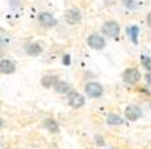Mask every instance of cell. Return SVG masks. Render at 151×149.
Returning <instances> with one entry per match:
<instances>
[{
	"label": "cell",
	"mask_w": 151,
	"mask_h": 149,
	"mask_svg": "<svg viewBox=\"0 0 151 149\" xmlns=\"http://www.w3.org/2000/svg\"><path fill=\"white\" fill-rule=\"evenodd\" d=\"M101 31H103L104 35H107L109 38H116L119 36L120 34V26L117 22L115 20H109V22H105L101 28Z\"/></svg>",
	"instance_id": "1"
},
{
	"label": "cell",
	"mask_w": 151,
	"mask_h": 149,
	"mask_svg": "<svg viewBox=\"0 0 151 149\" xmlns=\"http://www.w3.org/2000/svg\"><path fill=\"white\" fill-rule=\"evenodd\" d=\"M85 91L92 98H97V97H100L103 94V86L100 83H97V82H89L85 86Z\"/></svg>",
	"instance_id": "2"
},
{
	"label": "cell",
	"mask_w": 151,
	"mask_h": 149,
	"mask_svg": "<svg viewBox=\"0 0 151 149\" xmlns=\"http://www.w3.org/2000/svg\"><path fill=\"white\" fill-rule=\"evenodd\" d=\"M123 79L128 85H135L136 82L140 79V73H139L136 68H128V70H126L124 74H123Z\"/></svg>",
	"instance_id": "3"
},
{
	"label": "cell",
	"mask_w": 151,
	"mask_h": 149,
	"mask_svg": "<svg viewBox=\"0 0 151 149\" xmlns=\"http://www.w3.org/2000/svg\"><path fill=\"white\" fill-rule=\"evenodd\" d=\"M88 44L94 50H103L105 47V41H104V38L101 35L92 34L88 38Z\"/></svg>",
	"instance_id": "4"
},
{
	"label": "cell",
	"mask_w": 151,
	"mask_h": 149,
	"mask_svg": "<svg viewBox=\"0 0 151 149\" xmlns=\"http://www.w3.org/2000/svg\"><path fill=\"white\" fill-rule=\"evenodd\" d=\"M65 20L72 26L78 24L81 22V14L78 9H68L65 12Z\"/></svg>",
	"instance_id": "5"
},
{
	"label": "cell",
	"mask_w": 151,
	"mask_h": 149,
	"mask_svg": "<svg viewBox=\"0 0 151 149\" xmlns=\"http://www.w3.org/2000/svg\"><path fill=\"white\" fill-rule=\"evenodd\" d=\"M38 20L43 27H54L57 24V20L54 19V16L49 12H42L38 16Z\"/></svg>",
	"instance_id": "6"
},
{
	"label": "cell",
	"mask_w": 151,
	"mask_h": 149,
	"mask_svg": "<svg viewBox=\"0 0 151 149\" xmlns=\"http://www.w3.org/2000/svg\"><path fill=\"white\" fill-rule=\"evenodd\" d=\"M140 115H142V110L139 106L129 105L128 108L126 109V117H127V120H129V121H136Z\"/></svg>",
	"instance_id": "7"
},
{
	"label": "cell",
	"mask_w": 151,
	"mask_h": 149,
	"mask_svg": "<svg viewBox=\"0 0 151 149\" xmlns=\"http://www.w3.org/2000/svg\"><path fill=\"white\" fill-rule=\"evenodd\" d=\"M69 103L72 108H76V109L81 108V106L85 103V98L78 93H72L69 97Z\"/></svg>",
	"instance_id": "8"
},
{
	"label": "cell",
	"mask_w": 151,
	"mask_h": 149,
	"mask_svg": "<svg viewBox=\"0 0 151 149\" xmlns=\"http://www.w3.org/2000/svg\"><path fill=\"white\" fill-rule=\"evenodd\" d=\"M15 71V63L11 62V61H1L0 62V73H3V74H11V73Z\"/></svg>",
	"instance_id": "9"
},
{
	"label": "cell",
	"mask_w": 151,
	"mask_h": 149,
	"mask_svg": "<svg viewBox=\"0 0 151 149\" xmlns=\"http://www.w3.org/2000/svg\"><path fill=\"white\" fill-rule=\"evenodd\" d=\"M43 126L46 128L49 132H51V133H58V132H60V126H58L57 121H54L53 118H46L43 121Z\"/></svg>",
	"instance_id": "10"
},
{
	"label": "cell",
	"mask_w": 151,
	"mask_h": 149,
	"mask_svg": "<svg viewBox=\"0 0 151 149\" xmlns=\"http://www.w3.org/2000/svg\"><path fill=\"white\" fill-rule=\"evenodd\" d=\"M26 53L31 56H37L42 53V47L38 43H30L27 47H26Z\"/></svg>",
	"instance_id": "11"
},
{
	"label": "cell",
	"mask_w": 151,
	"mask_h": 149,
	"mask_svg": "<svg viewBox=\"0 0 151 149\" xmlns=\"http://www.w3.org/2000/svg\"><path fill=\"white\" fill-rule=\"evenodd\" d=\"M54 89H55L57 93L65 94V93H69L70 91V85L63 81H57V83L54 85Z\"/></svg>",
	"instance_id": "12"
},
{
	"label": "cell",
	"mask_w": 151,
	"mask_h": 149,
	"mask_svg": "<svg viewBox=\"0 0 151 149\" xmlns=\"http://www.w3.org/2000/svg\"><path fill=\"white\" fill-rule=\"evenodd\" d=\"M57 81H58V77H57V75H45V77L42 78L41 83L43 87H51L57 83Z\"/></svg>",
	"instance_id": "13"
},
{
	"label": "cell",
	"mask_w": 151,
	"mask_h": 149,
	"mask_svg": "<svg viewBox=\"0 0 151 149\" xmlns=\"http://www.w3.org/2000/svg\"><path fill=\"white\" fill-rule=\"evenodd\" d=\"M107 122L109 125H122L123 124V120L117 114H108Z\"/></svg>",
	"instance_id": "14"
},
{
	"label": "cell",
	"mask_w": 151,
	"mask_h": 149,
	"mask_svg": "<svg viewBox=\"0 0 151 149\" xmlns=\"http://www.w3.org/2000/svg\"><path fill=\"white\" fill-rule=\"evenodd\" d=\"M138 34H139V28L136 27V26H132V27L128 28V35L132 38L134 43H136V36H138Z\"/></svg>",
	"instance_id": "15"
},
{
	"label": "cell",
	"mask_w": 151,
	"mask_h": 149,
	"mask_svg": "<svg viewBox=\"0 0 151 149\" xmlns=\"http://www.w3.org/2000/svg\"><path fill=\"white\" fill-rule=\"evenodd\" d=\"M142 63H143V67L147 68L148 71H151V58L143 56V58H142Z\"/></svg>",
	"instance_id": "16"
},
{
	"label": "cell",
	"mask_w": 151,
	"mask_h": 149,
	"mask_svg": "<svg viewBox=\"0 0 151 149\" xmlns=\"http://www.w3.org/2000/svg\"><path fill=\"white\" fill-rule=\"evenodd\" d=\"M123 3H124V6H126L127 8H131V9L136 7V4H135L134 0H123Z\"/></svg>",
	"instance_id": "17"
},
{
	"label": "cell",
	"mask_w": 151,
	"mask_h": 149,
	"mask_svg": "<svg viewBox=\"0 0 151 149\" xmlns=\"http://www.w3.org/2000/svg\"><path fill=\"white\" fill-rule=\"evenodd\" d=\"M63 63H65V65H69L70 63V59H69V55H66L65 58H63Z\"/></svg>",
	"instance_id": "18"
},
{
	"label": "cell",
	"mask_w": 151,
	"mask_h": 149,
	"mask_svg": "<svg viewBox=\"0 0 151 149\" xmlns=\"http://www.w3.org/2000/svg\"><path fill=\"white\" fill-rule=\"evenodd\" d=\"M146 81H147V82H148V83H150V85H151V73H148V74H147V75H146Z\"/></svg>",
	"instance_id": "19"
},
{
	"label": "cell",
	"mask_w": 151,
	"mask_h": 149,
	"mask_svg": "<svg viewBox=\"0 0 151 149\" xmlns=\"http://www.w3.org/2000/svg\"><path fill=\"white\" fill-rule=\"evenodd\" d=\"M147 24H148V26H150V27H151V12H150V14H148V15H147Z\"/></svg>",
	"instance_id": "20"
},
{
	"label": "cell",
	"mask_w": 151,
	"mask_h": 149,
	"mask_svg": "<svg viewBox=\"0 0 151 149\" xmlns=\"http://www.w3.org/2000/svg\"><path fill=\"white\" fill-rule=\"evenodd\" d=\"M96 140H99V144H100V145H103V138H101V137L100 136H99V137H96Z\"/></svg>",
	"instance_id": "21"
},
{
	"label": "cell",
	"mask_w": 151,
	"mask_h": 149,
	"mask_svg": "<svg viewBox=\"0 0 151 149\" xmlns=\"http://www.w3.org/2000/svg\"><path fill=\"white\" fill-rule=\"evenodd\" d=\"M1 125H3V121H1V120H0V128H1Z\"/></svg>",
	"instance_id": "22"
},
{
	"label": "cell",
	"mask_w": 151,
	"mask_h": 149,
	"mask_svg": "<svg viewBox=\"0 0 151 149\" xmlns=\"http://www.w3.org/2000/svg\"><path fill=\"white\" fill-rule=\"evenodd\" d=\"M0 108H1V103H0Z\"/></svg>",
	"instance_id": "23"
}]
</instances>
